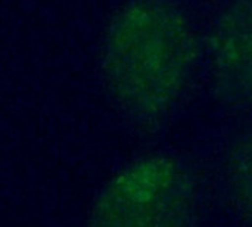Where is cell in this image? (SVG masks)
Instances as JSON below:
<instances>
[{"label":"cell","instance_id":"obj_3","mask_svg":"<svg viewBox=\"0 0 252 227\" xmlns=\"http://www.w3.org/2000/svg\"><path fill=\"white\" fill-rule=\"evenodd\" d=\"M204 61L221 103L252 111V0H229L204 38Z\"/></svg>","mask_w":252,"mask_h":227},{"label":"cell","instance_id":"obj_4","mask_svg":"<svg viewBox=\"0 0 252 227\" xmlns=\"http://www.w3.org/2000/svg\"><path fill=\"white\" fill-rule=\"evenodd\" d=\"M223 174L232 205L252 227V124L230 143L223 162Z\"/></svg>","mask_w":252,"mask_h":227},{"label":"cell","instance_id":"obj_1","mask_svg":"<svg viewBox=\"0 0 252 227\" xmlns=\"http://www.w3.org/2000/svg\"><path fill=\"white\" fill-rule=\"evenodd\" d=\"M202 61L204 38L179 3L131 0L111 27L105 69L123 109L157 124L179 108Z\"/></svg>","mask_w":252,"mask_h":227},{"label":"cell","instance_id":"obj_2","mask_svg":"<svg viewBox=\"0 0 252 227\" xmlns=\"http://www.w3.org/2000/svg\"><path fill=\"white\" fill-rule=\"evenodd\" d=\"M199 185L190 167L152 154L124 167L102 192L90 227H195Z\"/></svg>","mask_w":252,"mask_h":227}]
</instances>
